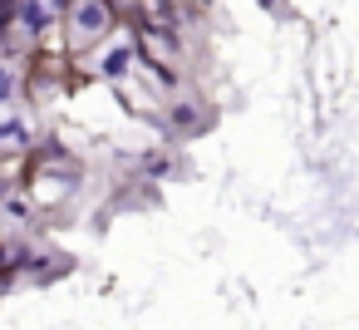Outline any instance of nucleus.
Returning a JSON list of instances; mask_svg holds the SVG:
<instances>
[{"label": "nucleus", "instance_id": "nucleus-1", "mask_svg": "<svg viewBox=\"0 0 359 330\" xmlns=\"http://www.w3.org/2000/svg\"><path fill=\"white\" fill-rule=\"evenodd\" d=\"M79 25L84 30H104V6H79Z\"/></svg>", "mask_w": 359, "mask_h": 330}, {"label": "nucleus", "instance_id": "nucleus-2", "mask_svg": "<svg viewBox=\"0 0 359 330\" xmlns=\"http://www.w3.org/2000/svg\"><path fill=\"white\" fill-rule=\"evenodd\" d=\"M20 15H25V25H30V30H40V25L50 20V6H25Z\"/></svg>", "mask_w": 359, "mask_h": 330}, {"label": "nucleus", "instance_id": "nucleus-3", "mask_svg": "<svg viewBox=\"0 0 359 330\" xmlns=\"http://www.w3.org/2000/svg\"><path fill=\"white\" fill-rule=\"evenodd\" d=\"M128 70V50H114L109 60H104V74H123Z\"/></svg>", "mask_w": 359, "mask_h": 330}, {"label": "nucleus", "instance_id": "nucleus-4", "mask_svg": "<svg viewBox=\"0 0 359 330\" xmlns=\"http://www.w3.org/2000/svg\"><path fill=\"white\" fill-rule=\"evenodd\" d=\"M25 133H20V124H6V128H0V143H20Z\"/></svg>", "mask_w": 359, "mask_h": 330}, {"label": "nucleus", "instance_id": "nucleus-5", "mask_svg": "<svg viewBox=\"0 0 359 330\" xmlns=\"http://www.w3.org/2000/svg\"><path fill=\"white\" fill-rule=\"evenodd\" d=\"M6 94H11V74H6V70H0V99H6Z\"/></svg>", "mask_w": 359, "mask_h": 330}]
</instances>
